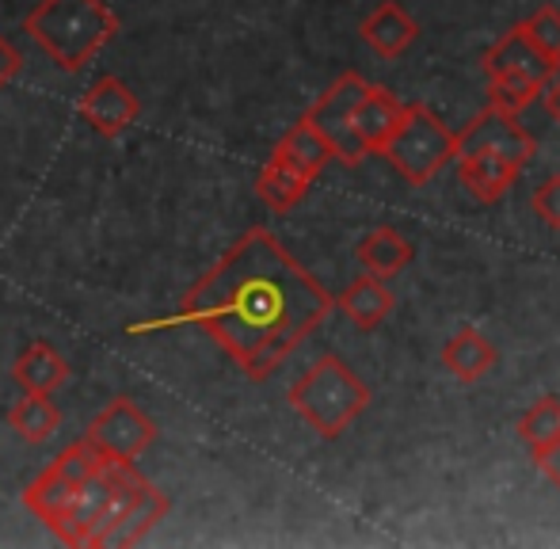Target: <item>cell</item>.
<instances>
[{"label": "cell", "instance_id": "27", "mask_svg": "<svg viewBox=\"0 0 560 549\" xmlns=\"http://www.w3.org/2000/svg\"><path fill=\"white\" fill-rule=\"evenodd\" d=\"M20 73H23V54L0 35V89H8Z\"/></svg>", "mask_w": 560, "mask_h": 549}, {"label": "cell", "instance_id": "24", "mask_svg": "<svg viewBox=\"0 0 560 549\" xmlns=\"http://www.w3.org/2000/svg\"><path fill=\"white\" fill-rule=\"evenodd\" d=\"M515 431H518V439L530 446V454L549 446L553 439H560V401L557 397H538V401L523 412Z\"/></svg>", "mask_w": 560, "mask_h": 549}, {"label": "cell", "instance_id": "25", "mask_svg": "<svg viewBox=\"0 0 560 549\" xmlns=\"http://www.w3.org/2000/svg\"><path fill=\"white\" fill-rule=\"evenodd\" d=\"M523 31L553 66H560V8L553 4L538 8L530 20H523Z\"/></svg>", "mask_w": 560, "mask_h": 549}, {"label": "cell", "instance_id": "13", "mask_svg": "<svg viewBox=\"0 0 560 549\" xmlns=\"http://www.w3.org/2000/svg\"><path fill=\"white\" fill-rule=\"evenodd\" d=\"M359 35L377 58H400V54L420 38V23H416L397 0H385V4H377L374 12L362 20Z\"/></svg>", "mask_w": 560, "mask_h": 549}, {"label": "cell", "instance_id": "28", "mask_svg": "<svg viewBox=\"0 0 560 549\" xmlns=\"http://www.w3.org/2000/svg\"><path fill=\"white\" fill-rule=\"evenodd\" d=\"M530 458H534V466L549 477V484H557L560 489V439H553L549 446H541V451H534Z\"/></svg>", "mask_w": 560, "mask_h": 549}, {"label": "cell", "instance_id": "19", "mask_svg": "<svg viewBox=\"0 0 560 549\" xmlns=\"http://www.w3.org/2000/svg\"><path fill=\"white\" fill-rule=\"evenodd\" d=\"M310 187H313V179L302 176V172H298L294 164L282 161L279 153H271V161L264 164V172H259V179H256V195L275 210V214L294 210L298 202L310 195Z\"/></svg>", "mask_w": 560, "mask_h": 549}, {"label": "cell", "instance_id": "5", "mask_svg": "<svg viewBox=\"0 0 560 549\" xmlns=\"http://www.w3.org/2000/svg\"><path fill=\"white\" fill-rule=\"evenodd\" d=\"M366 89L370 84L362 81L359 73H343L339 81L328 84L317 96V104L302 115V119L325 138V145L332 149V161L347 164V168H354V164H362L370 156L366 149H362L359 135H354V112H359Z\"/></svg>", "mask_w": 560, "mask_h": 549}, {"label": "cell", "instance_id": "11", "mask_svg": "<svg viewBox=\"0 0 560 549\" xmlns=\"http://www.w3.org/2000/svg\"><path fill=\"white\" fill-rule=\"evenodd\" d=\"M485 73L488 77H503V73H523V77H534L538 84H546L549 77L557 73L560 66L546 58V54L538 50V46L526 38L523 23H515V27H508V35H500L492 46L485 50Z\"/></svg>", "mask_w": 560, "mask_h": 549}, {"label": "cell", "instance_id": "10", "mask_svg": "<svg viewBox=\"0 0 560 549\" xmlns=\"http://www.w3.org/2000/svg\"><path fill=\"white\" fill-rule=\"evenodd\" d=\"M454 161H457V176H462V187L477 202H485V207L500 202L503 195L515 187L518 172H523L518 164H511L508 156L492 153V149H465V153H457Z\"/></svg>", "mask_w": 560, "mask_h": 549}, {"label": "cell", "instance_id": "17", "mask_svg": "<svg viewBox=\"0 0 560 549\" xmlns=\"http://www.w3.org/2000/svg\"><path fill=\"white\" fill-rule=\"evenodd\" d=\"M439 359H443V366L454 374L457 382H480L495 371L500 351H495V343L488 340L485 332H477V328H462V332L450 336Z\"/></svg>", "mask_w": 560, "mask_h": 549}, {"label": "cell", "instance_id": "1", "mask_svg": "<svg viewBox=\"0 0 560 549\" xmlns=\"http://www.w3.org/2000/svg\"><path fill=\"white\" fill-rule=\"evenodd\" d=\"M332 309L336 297L256 225L187 290L176 320L199 325L248 382H264Z\"/></svg>", "mask_w": 560, "mask_h": 549}, {"label": "cell", "instance_id": "9", "mask_svg": "<svg viewBox=\"0 0 560 549\" xmlns=\"http://www.w3.org/2000/svg\"><path fill=\"white\" fill-rule=\"evenodd\" d=\"M77 112H81V119L89 122L100 138H122L126 130L138 122L141 100H138V92L118 81V77H100L81 96Z\"/></svg>", "mask_w": 560, "mask_h": 549}, {"label": "cell", "instance_id": "2", "mask_svg": "<svg viewBox=\"0 0 560 549\" xmlns=\"http://www.w3.org/2000/svg\"><path fill=\"white\" fill-rule=\"evenodd\" d=\"M23 31L66 73H81L118 35V15L104 0H38L23 15Z\"/></svg>", "mask_w": 560, "mask_h": 549}, {"label": "cell", "instance_id": "23", "mask_svg": "<svg viewBox=\"0 0 560 549\" xmlns=\"http://www.w3.org/2000/svg\"><path fill=\"white\" fill-rule=\"evenodd\" d=\"M538 96H541V84L534 81V77H523V73L488 77V107H495V112L523 115Z\"/></svg>", "mask_w": 560, "mask_h": 549}, {"label": "cell", "instance_id": "14", "mask_svg": "<svg viewBox=\"0 0 560 549\" xmlns=\"http://www.w3.org/2000/svg\"><path fill=\"white\" fill-rule=\"evenodd\" d=\"M81 484H73L66 474H61L58 466H46L43 474L35 477V481L27 484V492H23V507H27L31 515H38V519L46 523V527L58 535L61 527H66L69 512H73V497Z\"/></svg>", "mask_w": 560, "mask_h": 549}, {"label": "cell", "instance_id": "26", "mask_svg": "<svg viewBox=\"0 0 560 549\" xmlns=\"http://www.w3.org/2000/svg\"><path fill=\"white\" fill-rule=\"evenodd\" d=\"M530 207H534V214L541 218V225H549L553 233H560V176H557V172L534 187Z\"/></svg>", "mask_w": 560, "mask_h": 549}, {"label": "cell", "instance_id": "7", "mask_svg": "<svg viewBox=\"0 0 560 549\" xmlns=\"http://www.w3.org/2000/svg\"><path fill=\"white\" fill-rule=\"evenodd\" d=\"M133 469V462H112L104 458L100 462V469L89 477V481L77 489L73 497V512H69L66 527L58 530L61 542L69 546H92V535L100 530V523H104L107 507H112V497L118 489V481H122L126 474Z\"/></svg>", "mask_w": 560, "mask_h": 549}, {"label": "cell", "instance_id": "18", "mask_svg": "<svg viewBox=\"0 0 560 549\" xmlns=\"http://www.w3.org/2000/svg\"><path fill=\"white\" fill-rule=\"evenodd\" d=\"M12 378L23 386V394H54L58 386H66L69 363L58 355V348L46 340H35L23 348V355L15 359Z\"/></svg>", "mask_w": 560, "mask_h": 549}, {"label": "cell", "instance_id": "15", "mask_svg": "<svg viewBox=\"0 0 560 549\" xmlns=\"http://www.w3.org/2000/svg\"><path fill=\"white\" fill-rule=\"evenodd\" d=\"M400 115H405V104L397 100V92L370 84L359 112H354V135H359L362 149L366 153H382L385 141L393 138V130L400 127Z\"/></svg>", "mask_w": 560, "mask_h": 549}, {"label": "cell", "instance_id": "4", "mask_svg": "<svg viewBox=\"0 0 560 549\" xmlns=\"http://www.w3.org/2000/svg\"><path fill=\"white\" fill-rule=\"evenodd\" d=\"M382 156L412 187H428L454 161V135H450L443 119L428 104H405L400 127L385 141Z\"/></svg>", "mask_w": 560, "mask_h": 549}, {"label": "cell", "instance_id": "16", "mask_svg": "<svg viewBox=\"0 0 560 549\" xmlns=\"http://www.w3.org/2000/svg\"><path fill=\"white\" fill-rule=\"evenodd\" d=\"M336 309L351 320L362 332H374L377 325H385V317L393 313V294L377 274H359L354 282H347V290L336 297Z\"/></svg>", "mask_w": 560, "mask_h": 549}, {"label": "cell", "instance_id": "3", "mask_svg": "<svg viewBox=\"0 0 560 549\" xmlns=\"http://www.w3.org/2000/svg\"><path fill=\"white\" fill-rule=\"evenodd\" d=\"M287 397L320 439H339L370 409V386L339 355H320Z\"/></svg>", "mask_w": 560, "mask_h": 549}, {"label": "cell", "instance_id": "29", "mask_svg": "<svg viewBox=\"0 0 560 549\" xmlns=\"http://www.w3.org/2000/svg\"><path fill=\"white\" fill-rule=\"evenodd\" d=\"M541 96H546V112L560 122V69L549 77L546 84H541Z\"/></svg>", "mask_w": 560, "mask_h": 549}, {"label": "cell", "instance_id": "21", "mask_svg": "<svg viewBox=\"0 0 560 549\" xmlns=\"http://www.w3.org/2000/svg\"><path fill=\"white\" fill-rule=\"evenodd\" d=\"M275 153H279L287 164H294L302 176H310L313 184H317V176L325 172V164L332 161V149L325 145V138H320L305 119H298L294 127L282 135V141L275 145Z\"/></svg>", "mask_w": 560, "mask_h": 549}, {"label": "cell", "instance_id": "12", "mask_svg": "<svg viewBox=\"0 0 560 549\" xmlns=\"http://www.w3.org/2000/svg\"><path fill=\"white\" fill-rule=\"evenodd\" d=\"M172 500L164 497L161 489H153V484H141L138 497L130 500V507H126L122 515L112 523V527L100 535L96 546H107V549H122V546H138L141 538L149 535V530L156 527V523H164V515H168Z\"/></svg>", "mask_w": 560, "mask_h": 549}, {"label": "cell", "instance_id": "20", "mask_svg": "<svg viewBox=\"0 0 560 549\" xmlns=\"http://www.w3.org/2000/svg\"><path fill=\"white\" fill-rule=\"evenodd\" d=\"M412 256L416 248L393 225H377V230H370L359 241V264L370 274H377V279H393L397 271H405L412 264Z\"/></svg>", "mask_w": 560, "mask_h": 549}, {"label": "cell", "instance_id": "8", "mask_svg": "<svg viewBox=\"0 0 560 549\" xmlns=\"http://www.w3.org/2000/svg\"><path fill=\"white\" fill-rule=\"evenodd\" d=\"M465 149H492V153L508 156L511 164L526 168L534 156V138H530V130L518 122V115L488 107V112H480L469 127H462L454 135V156L465 153Z\"/></svg>", "mask_w": 560, "mask_h": 549}, {"label": "cell", "instance_id": "22", "mask_svg": "<svg viewBox=\"0 0 560 549\" xmlns=\"http://www.w3.org/2000/svg\"><path fill=\"white\" fill-rule=\"evenodd\" d=\"M8 423H12V431L23 439V443H46V439H54V431H58L61 423V412L54 409L50 394H27L23 401H15L12 409H8Z\"/></svg>", "mask_w": 560, "mask_h": 549}, {"label": "cell", "instance_id": "6", "mask_svg": "<svg viewBox=\"0 0 560 549\" xmlns=\"http://www.w3.org/2000/svg\"><path fill=\"white\" fill-rule=\"evenodd\" d=\"M156 439V423L130 397H115L84 431V443L112 462H138L141 451Z\"/></svg>", "mask_w": 560, "mask_h": 549}]
</instances>
